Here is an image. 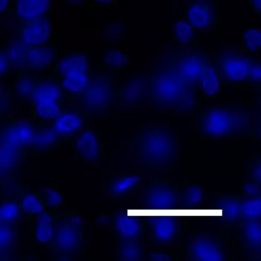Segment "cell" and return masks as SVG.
Here are the masks:
<instances>
[{
	"instance_id": "d4e9b609",
	"label": "cell",
	"mask_w": 261,
	"mask_h": 261,
	"mask_svg": "<svg viewBox=\"0 0 261 261\" xmlns=\"http://www.w3.org/2000/svg\"><path fill=\"white\" fill-rule=\"evenodd\" d=\"M172 36L180 51L200 49V39L196 30H194L185 18L178 19L172 25Z\"/></svg>"
},
{
	"instance_id": "2e32d148",
	"label": "cell",
	"mask_w": 261,
	"mask_h": 261,
	"mask_svg": "<svg viewBox=\"0 0 261 261\" xmlns=\"http://www.w3.org/2000/svg\"><path fill=\"white\" fill-rule=\"evenodd\" d=\"M74 139V148L77 157L88 164L100 163L103 155V142L94 129L85 128Z\"/></svg>"
},
{
	"instance_id": "7bdbcfd3",
	"label": "cell",
	"mask_w": 261,
	"mask_h": 261,
	"mask_svg": "<svg viewBox=\"0 0 261 261\" xmlns=\"http://www.w3.org/2000/svg\"><path fill=\"white\" fill-rule=\"evenodd\" d=\"M241 194L243 195H246V196H257V195H261L260 184L248 181L243 186Z\"/></svg>"
},
{
	"instance_id": "4316f807",
	"label": "cell",
	"mask_w": 261,
	"mask_h": 261,
	"mask_svg": "<svg viewBox=\"0 0 261 261\" xmlns=\"http://www.w3.org/2000/svg\"><path fill=\"white\" fill-rule=\"evenodd\" d=\"M103 68L115 74H120L129 68L131 63L130 55L128 48H110L100 60Z\"/></svg>"
},
{
	"instance_id": "7402d4cb",
	"label": "cell",
	"mask_w": 261,
	"mask_h": 261,
	"mask_svg": "<svg viewBox=\"0 0 261 261\" xmlns=\"http://www.w3.org/2000/svg\"><path fill=\"white\" fill-rule=\"evenodd\" d=\"M241 201V193L223 194L214 198L212 208L216 207L215 213L224 215V224L238 225L242 221Z\"/></svg>"
},
{
	"instance_id": "ee69618b",
	"label": "cell",
	"mask_w": 261,
	"mask_h": 261,
	"mask_svg": "<svg viewBox=\"0 0 261 261\" xmlns=\"http://www.w3.org/2000/svg\"><path fill=\"white\" fill-rule=\"evenodd\" d=\"M86 0H60L61 5L69 10L85 8Z\"/></svg>"
},
{
	"instance_id": "f6af8a7d",
	"label": "cell",
	"mask_w": 261,
	"mask_h": 261,
	"mask_svg": "<svg viewBox=\"0 0 261 261\" xmlns=\"http://www.w3.org/2000/svg\"><path fill=\"white\" fill-rule=\"evenodd\" d=\"M14 0H0V17L13 12Z\"/></svg>"
},
{
	"instance_id": "f1b7e54d",
	"label": "cell",
	"mask_w": 261,
	"mask_h": 261,
	"mask_svg": "<svg viewBox=\"0 0 261 261\" xmlns=\"http://www.w3.org/2000/svg\"><path fill=\"white\" fill-rule=\"evenodd\" d=\"M35 236L41 244H49L53 240L54 218L48 212L36 216Z\"/></svg>"
},
{
	"instance_id": "4dcf8cb0",
	"label": "cell",
	"mask_w": 261,
	"mask_h": 261,
	"mask_svg": "<svg viewBox=\"0 0 261 261\" xmlns=\"http://www.w3.org/2000/svg\"><path fill=\"white\" fill-rule=\"evenodd\" d=\"M22 212L27 216H37L43 212H48L46 204L40 194L36 192H29L24 195L21 201Z\"/></svg>"
},
{
	"instance_id": "52a82bcc",
	"label": "cell",
	"mask_w": 261,
	"mask_h": 261,
	"mask_svg": "<svg viewBox=\"0 0 261 261\" xmlns=\"http://www.w3.org/2000/svg\"><path fill=\"white\" fill-rule=\"evenodd\" d=\"M32 102L35 118L41 124H48L63 111L64 98L60 82L50 72L35 79Z\"/></svg>"
},
{
	"instance_id": "9a60e30c",
	"label": "cell",
	"mask_w": 261,
	"mask_h": 261,
	"mask_svg": "<svg viewBox=\"0 0 261 261\" xmlns=\"http://www.w3.org/2000/svg\"><path fill=\"white\" fill-rule=\"evenodd\" d=\"M152 222L147 218H130L124 212L113 217L112 231L120 239H134L144 241L149 237Z\"/></svg>"
},
{
	"instance_id": "83f0119b",
	"label": "cell",
	"mask_w": 261,
	"mask_h": 261,
	"mask_svg": "<svg viewBox=\"0 0 261 261\" xmlns=\"http://www.w3.org/2000/svg\"><path fill=\"white\" fill-rule=\"evenodd\" d=\"M41 73L37 71L24 70L19 71L15 81L14 91L16 98L22 102L32 101L33 85L35 79Z\"/></svg>"
},
{
	"instance_id": "e575fe53",
	"label": "cell",
	"mask_w": 261,
	"mask_h": 261,
	"mask_svg": "<svg viewBox=\"0 0 261 261\" xmlns=\"http://www.w3.org/2000/svg\"><path fill=\"white\" fill-rule=\"evenodd\" d=\"M42 199L45 201L47 207L50 208H63L66 205V198L64 194L55 186H48L42 189L40 193Z\"/></svg>"
},
{
	"instance_id": "484cf974",
	"label": "cell",
	"mask_w": 261,
	"mask_h": 261,
	"mask_svg": "<svg viewBox=\"0 0 261 261\" xmlns=\"http://www.w3.org/2000/svg\"><path fill=\"white\" fill-rule=\"evenodd\" d=\"M207 198L205 190L199 184H187L178 186V209L184 212V208L189 212L201 209L203 204Z\"/></svg>"
},
{
	"instance_id": "ab89813d",
	"label": "cell",
	"mask_w": 261,
	"mask_h": 261,
	"mask_svg": "<svg viewBox=\"0 0 261 261\" xmlns=\"http://www.w3.org/2000/svg\"><path fill=\"white\" fill-rule=\"evenodd\" d=\"M261 161L260 159L258 157L256 160H253L251 166L248 171V179L252 182L260 184L261 181Z\"/></svg>"
},
{
	"instance_id": "44dd1931",
	"label": "cell",
	"mask_w": 261,
	"mask_h": 261,
	"mask_svg": "<svg viewBox=\"0 0 261 261\" xmlns=\"http://www.w3.org/2000/svg\"><path fill=\"white\" fill-rule=\"evenodd\" d=\"M55 0H14L12 14L17 23L54 13Z\"/></svg>"
},
{
	"instance_id": "5b68a950",
	"label": "cell",
	"mask_w": 261,
	"mask_h": 261,
	"mask_svg": "<svg viewBox=\"0 0 261 261\" xmlns=\"http://www.w3.org/2000/svg\"><path fill=\"white\" fill-rule=\"evenodd\" d=\"M91 57L88 53L74 51L56 60L50 74L60 82L64 100L79 99L89 83Z\"/></svg>"
},
{
	"instance_id": "7a4b0ae2",
	"label": "cell",
	"mask_w": 261,
	"mask_h": 261,
	"mask_svg": "<svg viewBox=\"0 0 261 261\" xmlns=\"http://www.w3.org/2000/svg\"><path fill=\"white\" fill-rule=\"evenodd\" d=\"M133 149L143 175L168 172L179 164L180 137L168 125L145 126L133 140Z\"/></svg>"
},
{
	"instance_id": "bcb514c9",
	"label": "cell",
	"mask_w": 261,
	"mask_h": 261,
	"mask_svg": "<svg viewBox=\"0 0 261 261\" xmlns=\"http://www.w3.org/2000/svg\"><path fill=\"white\" fill-rule=\"evenodd\" d=\"M248 9H251L256 16H260L261 0H248Z\"/></svg>"
},
{
	"instance_id": "603a6c76",
	"label": "cell",
	"mask_w": 261,
	"mask_h": 261,
	"mask_svg": "<svg viewBox=\"0 0 261 261\" xmlns=\"http://www.w3.org/2000/svg\"><path fill=\"white\" fill-rule=\"evenodd\" d=\"M143 177L134 174H124L114 178L108 188L109 199L116 202H126L141 188Z\"/></svg>"
},
{
	"instance_id": "277c9868",
	"label": "cell",
	"mask_w": 261,
	"mask_h": 261,
	"mask_svg": "<svg viewBox=\"0 0 261 261\" xmlns=\"http://www.w3.org/2000/svg\"><path fill=\"white\" fill-rule=\"evenodd\" d=\"M120 79L119 74L103 68L100 61L91 60L89 83L79 97L81 108L88 117H107L118 108Z\"/></svg>"
},
{
	"instance_id": "d6a6232c",
	"label": "cell",
	"mask_w": 261,
	"mask_h": 261,
	"mask_svg": "<svg viewBox=\"0 0 261 261\" xmlns=\"http://www.w3.org/2000/svg\"><path fill=\"white\" fill-rule=\"evenodd\" d=\"M59 140L53 126L49 127L42 124V126L35 131L34 140L32 145L39 149H51L57 146Z\"/></svg>"
},
{
	"instance_id": "8fae6325",
	"label": "cell",
	"mask_w": 261,
	"mask_h": 261,
	"mask_svg": "<svg viewBox=\"0 0 261 261\" xmlns=\"http://www.w3.org/2000/svg\"><path fill=\"white\" fill-rule=\"evenodd\" d=\"M254 58L245 53L220 55L216 60L225 85L237 89L246 88L250 63Z\"/></svg>"
},
{
	"instance_id": "f546056e",
	"label": "cell",
	"mask_w": 261,
	"mask_h": 261,
	"mask_svg": "<svg viewBox=\"0 0 261 261\" xmlns=\"http://www.w3.org/2000/svg\"><path fill=\"white\" fill-rule=\"evenodd\" d=\"M241 48L249 56L260 57L261 32L259 28L250 27L244 30L241 37Z\"/></svg>"
},
{
	"instance_id": "cb8c5ba5",
	"label": "cell",
	"mask_w": 261,
	"mask_h": 261,
	"mask_svg": "<svg viewBox=\"0 0 261 261\" xmlns=\"http://www.w3.org/2000/svg\"><path fill=\"white\" fill-rule=\"evenodd\" d=\"M221 88V76L218 62L213 57L207 62L200 82L199 91L204 98L211 100L219 94Z\"/></svg>"
},
{
	"instance_id": "7c38bea8",
	"label": "cell",
	"mask_w": 261,
	"mask_h": 261,
	"mask_svg": "<svg viewBox=\"0 0 261 261\" xmlns=\"http://www.w3.org/2000/svg\"><path fill=\"white\" fill-rule=\"evenodd\" d=\"M17 25L18 37L28 45L42 46L56 42L53 15L22 21Z\"/></svg>"
},
{
	"instance_id": "d590c367",
	"label": "cell",
	"mask_w": 261,
	"mask_h": 261,
	"mask_svg": "<svg viewBox=\"0 0 261 261\" xmlns=\"http://www.w3.org/2000/svg\"><path fill=\"white\" fill-rule=\"evenodd\" d=\"M19 204L14 201H4L0 202V223L13 224L19 215Z\"/></svg>"
},
{
	"instance_id": "8d00e7d4",
	"label": "cell",
	"mask_w": 261,
	"mask_h": 261,
	"mask_svg": "<svg viewBox=\"0 0 261 261\" xmlns=\"http://www.w3.org/2000/svg\"><path fill=\"white\" fill-rule=\"evenodd\" d=\"M261 59L256 57L253 59L250 65L248 77L246 82V88L259 90L261 83Z\"/></svg>"
},
{
	"instance_id": "30bf717a",
	"label": "cell",
	"mask_w": 261,
	"mask_h": 261,
	"mask_svg": "<svg viewBox=\"0 0 261 261\" xmlns=\"http://www.w3.org/2000/svg\"><path fill=\"white\" fill-rule=\"evenodd\" d=\"M178 189V186H173L166 180L157 178L148 181L142 189L141 204L139 207H143L146 212L148 208L151 212L160 214L177 210Z\"/></svg>"
},
{
	"instance_id": "e0dca14e",
	"label": "cell",
	"mask_w": 261,
	"mask_h": 261,
	"mask_svg": "<svg viewBox=\"0 0 261 261\" xmlns=\"http://www.w3.org/2000/svg\"><path fill=\"white\" fill-rule=\"evenodd\" d=\"M218 14L210 1L198 0L186 7L185 19L197 32H206L217 27Z\"/></svg>"
},
{
	"instance_id": "4fadbf2b",
	"label": "cell",
	"mask_w": 261,
	"mask_h": 261,
	"mask_svg": "<svg viewBox=\"0 0 261 261\" xmlns=\"http://www.w3.org/2000/svg\"><path fill=\"white\" fill-rule=\"evenodd\" d=\"M177 57L181 79L191 89L198 93L203 70L213 56L199 49L180 51Z\"/></svg>"
},
{
	"instance_id": "5bb4252c",
	"label": "cell",
	"mask_w": 261,
	"mask_h": 261,
	"mask_svg": "<svg viewBox=\"0 0 261 261\" xmlns=\"http://www.w3.org/2000/svg\"><path fill=\"white\" fill-rule=\"evenodd\" d=\"M150 93V75L130 77L119 91L118 108H138L149 101Z\"/></svg>"
},
{
	"instance_id": "1f68e13d",
	"label": "cell",
	"mask_w": 261,
	"mask_h": 261,
	"mask_svg": "<svg viewBox=\"0 0 261 261\" xmlns=\"http://www.w3.org/2000/svg\"><path fill=\"white\" fill-rule=\"evenodd\" d=\"M120 240L118 259L132 261L143 259V241L134 239Z\"/></svg>"
},
{
	"instance_id": "3957f363",
	"label": "cell",
	"mask_w": 261,
	"mask_h": 261,
	"mask_svg": "<svg viewBox=\"0 0 261 261\" xmlns=\"http://www.w3.org/2000/svg\"><path fill=\"white\" fill-rule=\"evenodd\" d=\"M199 114L201 140H239L253 133L255 112L250 107L215 105Z\"/></svg>"
},
{
	"instance_id": "74e56055",
	"label": "cell",
	"mask_w": 261,
	"mask_h": 261,
	"mask_svg": "<svg viewBox=\"0 0 261 261\" xmlns=\"http://www.w3.org/2000/svg\"><path fill=\"white\" fill-rule=\"evenodd\" d=\"M16 231L13 224L0 223V252L11 248L15 242Z\"/></svg>"
},
{
	"instance_id": "7dc6e473",
	"label": "cell",
	"mask_w": 261,
	"mask_h": 261,
	"mask_svg": "<svg viewBox=\"0 0 261 261\" xmlns=\"http://www.w3.org/2000/svg\"><path fill=\"white\" fill-rule=\"evenodd\" d=\"M10 95V91L3 84L0 83V101L8 99Z\"/></svg>"
},
{
	"instance_id": "8992f818",
	"label": "cell",
	"mask_w": 261,
	"mask_h": 261,
	"mask_svg": "<svg viewBox=\"0 0 261 261\" xmlns=\"http://www.w3.org/2000/svg\"><path fill=\"white\" fill-rule=\"evenodd\" d=\"M10 61L11 71H30L48 73L59 59L56 42L42 46H33L22 42L18 36L4 45Z\"/></svg>"
},
{
	"instance_id": "60d3db41",
	"label": "cell",
	"mask_w": 261,
	"mask_h": 261,
	"mask_svg": "<svg viewBox=\"0 0 261 261\" xmlns=\"http://www.w3.org/2000/svg\"><path fill=\"white\" fill-rule=\"evenodd\" d=\"M11 71L10 61L4 47H0V79L5 77Z\"/></svg>"
},
{
	"instance_id": "836d02e7",
	"label": "cell",
	"mask_w": 261,
	"mask_h": 261,
	"mask_svg": "<svg viewBox=\"0 0 261 261\" xmlns=\"http://www.w3.org/2000/svg\"><path fill=\"white\" fill-rule=\"evenodd\" d=\"M241 215L242 221L261 220V195L246 196L242 195Z\"/></svg>"
},
{
	"instance_id": "9c48e42d",
	"label": "cell",
	"mask_w": 261,
	"mask_h": 261,
	"mask_svg": "<svg viewBox=\"0 0 261 261\" xmlns=\"http://www.w3.org/2000/svg\"><path fill=\"white\" fill-rule=\"evenodd\" d=\"M185 259L191 261L229 260L228 249L218 233H198L186 244Z\"/></svg>"
},
{
	"instance_id": "f35d334b",
	"label": "cell",
	"mask_w": 261,
	"mask_h": 261,
	"mask_svg": "<svg viewBox=\"0 0 261 261\" xmlns=\"http://www.w3.org/2000/svg\"><path fill=\"white\" fill-rule=\"evenodd\" d=\"M176 254L172 253V251H166V250H149V259L152 260H176L179 259L177 258Z\"/></svg>"
},
{
	"instance_id": "b9f144b4",
	"label": "cell",
	"mask_w": 261,
	"mask_h": 261,
	"mask_svg": "<svg viewBox=\"0 0 261 261\" xmlns=\"http://www.w3.org/2000/svg\"><path fill=\"white\" fill-rule=\"evenodd\" d=\"M120 0H86L85 7L89 9L100 8V7H115Z\"/></svg>"
},
{
	"instance_id": "ac0fdd59",
	"label": "cell",
	"mask_w": 261,
	"mask_h": 261,
	"mask_svg": "<svg viewBox=\"0 0 261 261\" xmlns=\"http://www.w3.org/2000/svg\"><path fill=\"white\" fill-rule=\"evenodd\" d=\"M182 224L177 218H158L152 222L149 238L156 244L173 247L180 242Z\"/></svg>"
},
{
	"instance_id": "ffe728a7",
	"label": "cell",
	"mask_w": 261,
	"mask_h": 261,
	"mask_svg": "<svg viewBox=\"0 0 261 261\" xmlns=\"http://www.w3.org/2000/svg\"><path fill=\"white\" fill-rule=\"evenodd\" d=\"M238 234L242 241L246 259H260L261 220L242 221L238 224Z\"/></svg>"
},
{
	"instance_id": "ba28073f",
	"label": "cell",
	"mask_w": 261,
	"mask_h": 261,
	"mask_svg": "<svg viewBox=\"0 0 261 261\" xmlns=\"http://www.w3.org/2000/svg\"><path fill=\"white\" fill-rule=\"evenodd\" d=\"M85 242V221L79 215L59 218L54 223L51 243L53 256L56 259H71Z\"/></svg>"
},
{
	"instance_id": "d6986e66",
	"label": "cell",
	"mask_w": 261,
	"mask_h": 261,
	"mask_svg": "<svg viewBox=\"0 0 261 261\" xmlns=\"http://www.w3.org/2000/svg\"><path fill=\"white\" fill-rule=\"evenodd\" d=\"M88 116L81 110L62 111L53 120V128L59 139H74L86 126Z\"/></svg>"
},
{
	"instance_id": "6da1fadb",
	"label": "cell",
	"mask_w": 261,
	"mask_h": 261,
	"mask_svg": "<svg viewBox=\"0 0 261 261\" xmlns=\"http://www.w3.org/2000/svg\"><path fill=\"white\" fill-rule=\"evenodd\" d=\"M149 75V108L178 111L198 110V93L191 89L181 79L177 53L158 56Z\"/></svg>"
}]
</instances>
